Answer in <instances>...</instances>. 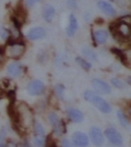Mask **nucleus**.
Here are the masks:
<instances>
[{
	"label": "nucleus",
	"instance_id": "30",
	"mask_svg": "<svg viewBox=\"0 0 131 147\" xmlns=\"http://www.w3.org/2000/svg\"><path fill=\"white\" fill-rule=\"evenodd\" d=\"M41 0H26V3H27V5H29V6H32V5H34L36 3H38V2H40Z\"/></svg>",
	"mask_w": 131,
	"mask_h": 147
},
{
	"label": "nucleus",
	"instance_id": "24",
	"mask_svg": "<svg viewBox=\"0 0 131 147\" xmlns=\"http://www.w3.org/2000/svg\"><path fill=\"white\" fill-rule=\"evenodd\" d=\"M55 92L59 99H63L65 94V86L62 84H57L55 86Z\"/></svg>",
	"mask_w": 131,
	"mask_h": 147
},
{
	"label": "nucleus",
	"instance_id": "25",
	"mask_svg": "<svg viewBox=\"0 0 131 147\" xmlns=\"http://www.w3.org/2000/svg\"><path fill=\"white\" fill-rule=\"evenodd\" d=\"M111 84H112L115 87L119 88V89H121V88L124 87V83H123L122 81L117 79V78H112V79H111Z\"/></svg>",
	"mask_w": 131,
	"mask_h": 147
},
{
	"label": "nucleus",
	"instance_id": "13",
	"mask_svg": "<svg viewBox=\"0 0 131 147\" xmlns=\"http://www.w3.org/2000/svg\"><path fill=\"white\" fill-rule=\"evenodd\" d=\"M98 7L101 11H103L108 16H114L116 14L114 7L106 1H100L98 3Z\"/></svg>",
	"mask_w": 131,
	"mask_h": 147
},
{
	"label": "nucleus",
	"instance_id": "20",
	"mask_svg": "<svg viewBox=\"0 0 131 147\" xmlns=\"http://www.w3.org/2000/svg\"><path fill=\"white\" fill-rule=\"evenodd\" d=\"M94 37H95V40L98 43L103 44L108 40V32L104 30H98L94 33Z\"/></svg>",
	"mask_w": 131,
	"mask_h": 147
},
{
	"label": "nucleus",
	"instance_id": "16",
	"mask_svg": "<svg viewBox=\"0 0 131 147\" xmlns=\"http://www.w3.org/2000/svg\"><path fill=\"white\" fill-rule=\"evenodd\" d=\"M78 29V23H77V20L76 18V16L74 14H71L70 17H69V25L68 27L67 28V34L69 36V37H72L74 36L76 32L77 31Z\"/></svg>",
	"mask_w": 131,
	"mask_h": 147
},
{
	"label": "nucleus",
	"instance_id": "26",
	"mask_svg": "<svg viewBox=\"0 0 131 147\" xmlns=\"http://www.w3.org/2000/svg\"><path fill=\"white\" fill-rule=\"evenodd\" d=\"M8 36H9V31L6 30L4 27H0V37L4 40H6L8 38Z\"/></svg>",
	"mask_w": 131,
	"mask_h": 147
},
{
	"label": "nucleus",
	"instance_id": "33",
	"mask_svg": "<svg viewBox=\"0 0 131 147\" xmlns=\"http://www.w3.org/2000/svg\"><path fill=\"white\" fill-rule=\"evenodd\" d=\"M0 147H8V146H6V145H5L3 144H0Z\"/></svg>",
	"mask_w": 131,
	"mask_h": 147
},
{
	"label": "nucleus",
	"instance_id": "18",
	"mask_svg": "<svg viewBox=\"0 0 131 147\" xmlns=\"http://www.w3.org/2000/svg\"><path fill=\"white\" fill-rule=\"evenodd\" d=\"M111 52L119 57V59L122 62V64H124L125 65H127V67H129L128 57H127L126 54L123 52L122 50H120L119 49H116V48H112L111 49Z\"/></svg>",
	"mask_w": 131,
	"mask_h": 147
},
{
	"label": "nucleus",
	"instance_id": "27",
	"mask_svg": "<svg viewBox=\"0 0 131 147\" xmlns=\"http://www.w3.org/2000/svg\"><path fill=\"white\" fill-rule=\"evenodd\" d=\"M46 147H57V144L54 143V141L50 138V136H48L46 140Z\"/></svg>",
	"mask_w": 131,
	"mask_h": 147
},
{
	"label": "nucleus",
	"instance_id": "28",
	"mask_svg": "<svg viewBox=\"0 0 131 147\" xmlns=\"http://www.w3.org/2000/svg\"><path fill=\"white\" fill-rule=\"evenodd\" d=\"M68 6L72 9H76L77 8V3H76V0H68L67 1Z\"/></svg>",
	"mask_w": 131,
	"mask_h": 147
},
{
	"label": "nucleus",
	"instance_id": "8",
	"mask_svg": "<svg viewBox=\"0 0 131 147\" xmlns=\"http://www.w3.org/2000/svg\"><path fill=\"white\" fill-rule=\"evenodd\" d=\"M34 143L37 147L44 146L45 144V130L40 123H35L34 125Z\"/></svg>",
	"mask_w": 131,
	"mask_h": 147
},
{
	"label": "nucleus",
	"instance_id": "10",
	"mask_svg": "<svg viewBox=\"0 0 131 147\" xmlns=\"http://www.w3.org/2000/svg\"><path fill=\"white\" fill-rule=\"evenodd\" d=\"M90 137L93 144L96 146H101L104 143V136L101 130L96 127H93L90 129Z\"/></svg>",
	"mask_w": 131,
	"mask_h": 147
},
{
	"label": "nucleus",
	"instance_id": "2",
	"mask_svg": "<svg viewBox=\"0 0 131 147\" xmlns=\"http://www.w3.org/2000/svg\"><path fill=\"white\" fill-rule=\"evenodd\" d=\"M17 109V126L24 128H27L32 123V112L24 102L16 107Z\"/></svg>",
	"mask_w": 131,
	"mask_h": 147
},
{
	"label": "nucleus",
	"instance_id": "32",
	"mask_svg": "<svg viewBox=\"0 0 131 147\" xmlns=\"http://www.w3.org/2000/svg\"><path fill=\"white\" fill-rule=\"evenodd\" d=\"M22 147H31V145L27 141H24L23 144H22Z\"/></svg>",
	"mask_w": 131,
	"mask_h": 147
},
{
	"label": "nucleus",
	"instance_id": "7",
	"mask_svg": "<svg viewBox=\"0 0 131 147\" xmlns=\"http://www.w3.org/2000/svg\"><path fill=\"white\" fill-rule=\"evenodd\" d=\"M44 89H45L44 84L40 80H33L29 83L27 85V92L30 95H32V96L41 95L44 92Z\"/></svg>",
	"mask_w": 131,
	"mask_h": 147
},
{
	"label": "nucleus",
	"instance_id": "11",
	"mask_svg": "<svg viewBox=\"0 0 131 147\" xmlns=\"http://www.w3.org/2000/svg\"><path fill=\"white\" fill-rule=\"evenodd\" d=\"M93 88L97 92L101 94H108L111 92V87L104 81H101L100 79H93L92 81Z\"/></svg>",
	"mask_w": 131,
	"mask_h": 147
},
{
	"label": "nucleus",
	"instance_id": "31",
	"mask_svg": "<svg viewBox=\"0 0 131 147\" xmlns=\"http://www.w3.org/2000/svg\"><path fill=\"white\" fill-rule=\"evenodd\" d=\"M3 56H4V50H3L2 48H0V65H2V63H3V61H4V57H3Z\"/></svg>",
	"mask_w": 131,
	"mask_h": 147
},
{
	"label": "nucleus",
	"instance_id": "14",
	"mask_svg": "<svg viewBox=\"0 0 131 147\" xmlns=\"http://www.w3.org/2000/svg\"><path fill=\"white\" fill-rule=\"evenodd\" d=\"M68 117H69L70 120L73 121V122H75V123L82 122L84 120V119L83 112L80 111L79 109H68Z\"/></svg>",
	"mask_w": 131,
	"mask_h": 147
},
{
	"label": "nucleus",
	"instance_id": "19",
	"mask_svg": "<svg viewBox=\"0 0 131 147\" xmlns=\"http://www.w3.org/2000/svg\"><path fill=\"white\" fill-rule=\"evenodd\" d=\"M16 9V16H14V17H16L18 21H19V18H21L22 20L24 22V20H25V18L27 16V13H26V10L24 9V7L23 6V5L21 4V1L19 2V4H17ZM20 23H21V22H20Z\"/></svg>",
	"mask_w": 131,
	"mask_h": 147
},
{
	"label": "nucleus",
	"instance_id": "29",
	"mask_svg": "<svg viewBox=\"0 0 131 147\" xmlns=\"http://www.w3.org/2000/svg\"><path fill=\"white\" fill-rule=\"evenodd\" d=\"M62 147H73V146L68 139H64L62 141Z\"/></svg>",
	"mask_w": 131,
	"mask_h": 147
},
{
	"label": "nucleus",
	"instance_id": "1",
	"mask_svg": "<svg viewBox=\"0 0 131 147\" xmlns=\"http://www.w3.org/2000/svg\"><path fill=\"white\" fill-rule=\"evenodd\" d=\"M111 31L113 37L120 41H127L130 38V25L125 21H119L114 25L111 26Z\"/></svg>",
	"mask_w": 131,
	"mask_h": 147
},
{
	"label": "nucleus",
	"instance_id": "6",
	"mask_svg": "<svg viewBox=\"0 0 131 147\" xmlns=\"http://www.w3.org/2000/svg\"><path fill=\"white\" fill-rule=\"evenodd\" d=\"M105 136L109 142H111L112 144L116 146H120L123 143V139L120 133L113 127L107 128L105 130Z\"/></svg>",
	"mask_w": 131,
	"mask_h": 147
},
{
	"label": "nucleus",
	"instance_id": "4",
	"mask_svg": "<svg viewBox=\"0 0 131 147\" xmlns=\"http://www.w3.org/2000/svg\"><path fill=\"white\" fill-rule=\"evenodd\" d=\"M24 50H25L24 43L14 41L9 43V45L5 49V54L7 55V57L16 59V58H19L24 53Z\"/></svg>",
	"mask_w": 131,
	"mask_h": 147
},
{
	"label": "nucleus",
	"instance_id": "21",
	"mask_svg": "<svg viewBox=\"0 0 131 147\" xmlns=\"http://www.w3.org/2000/svg\"><path fill=\"white\" fill-rule=\"evenodd\" d=\"M82 53L86 58H88L89 60H93V61L97 60V55L94 53V51L93 49L89 48H84L82 49Z\"/></svg>",
	"mask_w": 131,
	"mask_h": 147
},
{
	"label": "nucleus",
	"instance_id": "9",
	"mask_svg": "<svg viewBox=\"0 0 131 147\" xmlns=\"http://www.w3.org/2000/svg\"><path fill=\"white\" fill-rule=\"evenodd\" d=\"M72 142L76 147H86L88 146L89 139L83 132H76L72 135Z\"/></svg>",
	"mask_w": 131,
	"mask_h": 147
},
{
	"label": "nucleus",
	"instance_id": "22",
	"mask_svg": "<svg viewBox=\"0 0 131 147\" xmlns=\"http://www.w3.org/2000/svg\"><path fill=\"white\" fill-rule=\"evenodd\" d=\"M117 116L122 126L125 128H129V121L128 119V117H126V115L124 114V112H123L122 110H119L117 112Z\"/></svg>",
	"mask_w": 131,
	"mask_h": 147
},
{
	"label": "nucleus",
	"instance_id": "17",
	"mask_svg": "<svg viewBox=\"0 0 131 147\" xmlns=\"http://www.w3.org/2000/svg\"><path fill=\"white\" fill-rule=\"evenodd\" d=\"M55 7L50 5H47L46 6H44V8L42 10V16L44 18L45 21L47 22H51L52 18L54 17L55 16Z\"/></svg>",
	"mask_w": 131,
	"mask_h": 147
},
{
	"label": "nucleus",
	"instance_id": "15",
	"mask_svg": "<svg viewBox=\"0 0 131 147\" xmlns=\"http://www.w3.org/2000/svg\"><path fill=\"white\" fill-rule=\"evenodd\" d=\"M22 72H23V67L18 62L11 63L8 67H7V73L11 76H19Z\"/></svg>",
	"mask_w": 131,
	"mask_h": 147
},
{
	"label": "nucleus",
	"instance_id": "3",
	"mask_svg": "<svg viewBox=\"0 0 131 147\" xmlns=\"http://www.w3.org/2000/svg\"><path fill=\"white\" fill-rule=\"evenodd\" d=\"M84 97L87 101L91 102L93 105L95 106L100 111L103 113H110L111 111V107L110 106V104L104 99L98 96L95 92L92 91H86L84 92Z\"/></svg>",
	"mask_w": 131,
	"mask_h": 147
},
{
	"label": "nucleus",
	"instance_id": "5",
	"mask_svg": "<svg viewBox=\"0 0 131 147\" xmlns=\"http://www.w3.org/2000/svg\"><path fill=\"white\" fill-rule=\"evenodd\" d=\"M49 120L50 125H51L52 127H53L54 133L57 136H61L62 134H64L66 132L65 124L63 123V121L60 120L59 116H57L55 112H49Z\"/></svg>",
	"mask_w": 131,
	"mask_h": 147
},
{
	"label": "nucleus",
	"instance_id": "12",
	"mask_svg": "<svg viewBox=\"0 0 131 147\" xmlns=\"http://www.w3.org/2000/svg\"><path fill=\"white\" fill-rule=\"evenodd\" d=\"M46 32L45 30L41 27H35L31 29L30 31L27 33L28 39H30L32 40H41L43 37L45 36Z\"/></svg>",
	"mask_w": 131,
	"mask_h": 147
},
{
	"label": "nucleus",
	"instance_id": "23",
	"mask_svg": "<svg viewBox=\"0 0 131 147\" xmlns=\"http://www.w3.org/2000/svg\"><path fill=\"white\" fill-rule=\"evenodd\" d=\"M76 62L81 65V67H83L84 70H90L91 69V67H92V65H91V63H89L88 61H86L85 59H84V58H82V57H76Z\"/></svg>",
	"mask_w": 131,
	"mask_h": 147
}]
</instances>
